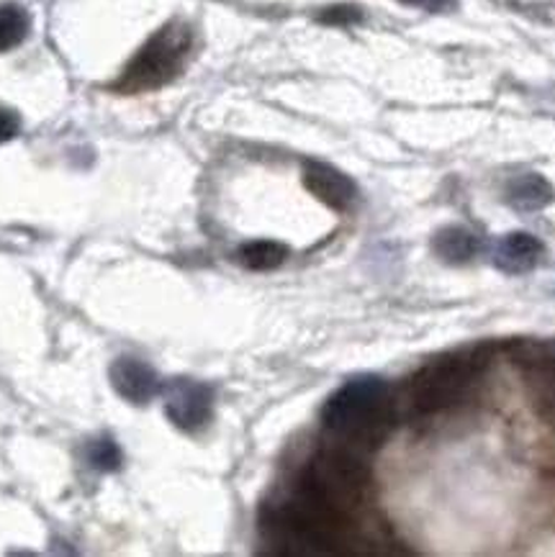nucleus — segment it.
<instances>
[{
	"instance_id": "obj_13",
	"label": "nucleus",
	"mask_w": 555,
	"mask_h": 557,
	"mask_svg": "<svg viewBox=\"0 0 555 557\" xmlns=\"http://www.w3.org/2000/svg\"><path fill=\"white\" fill-rule=\"evenodd\" d=\"M85 457H88V462L92 468L106 470V473H111V470H119V466H121V449L111 437L92 440L88 449H85Z\"/></svg>"
},
{
	"instance_id": "obj_15",
	"label": "nucleus",
	"mask_w": 555,
	"mask_h": 557,
	"mask_svg": "<svg viewBox=\"0 0 555 557\" xmlns=\"http://www.w3.org/2000/svg\"><path fill=\"white\" fill-rule=\"evenodd\" d=\"M18 132H21L18 113L11 111V109H0V145L16 139Z\"/></svg>"
},
{
	"instance_id": "obj_5",
	"label": "nucleus",
	"mask_w": 555,
	"mask_h": 557,
	"mask_svg": "<svg viewBox=\"0 0 555 557\" xmlns=\"http://www.w3.org/2000/svg\"><path fill=\"white\" fill-rule=\"evenodd\" d=\"M165 413L177 430L198 432L211 421L213 391L190 377H175L165 385Z\"/></svg>"
},
{
	"instance_id": "obj_14",
	"label": "nucleus",
	"mask_w": 555,
	"mask_h": 557,
	"mask_svg": "<svg viewBox=\"0 0 555 557\" xmlns=\"http://www.w3.org/2000/svg\"><path fill=\"white\" fill-rule=\"evenodd\" d=\"M360 16L362 13L355 9V5H332V9H326L322 13V21L332 26H347V24H355V21H360Z\"/></svg>"
},
{
	"instance_id": "obj_9",
	"label": "nucleus",
	"mask_w": 555,
	"mask_h": 557,
	"mask_svg": "<svg viewBox=\"0 0 555 557\" xmlns=\"http://www.w3.org/2000/svg\"><path fill=\"white\" fill-rule=\"evenodd\" d=\"M432 247L447 265H466L483 252V239L468 226H445L435 234Z\"/></svg>"
},
{
	"instance_id": "obj_1",
	"label": "nucleus",
	"mask_w": 555,
	"mask_h": 557,
	"mask_svg": "<svg viewBox=\"0 0 555 557\" xmlns=\"http://www.w3.org/2000/svg\"><path fill=\"white\" fill-rule=\"evenodd\" d=\"M322 421L334 437L353 445L373 447L388 434L391 396L386 381L375 375H360L347 381L326 398Z\"/></svg>"
},
{
	"instance_id": "obj_7",
	"label": "nucleus",
	"mask_w": 555,
	"mask_h": 557,
	"mask_svg": "<svg viewBox=\"0 0 555 557\" xmlns=\"http://www.w3.org/2000/svg\"><path fill=\"white\" fill-rule=\"evenodd\" d=\"M113 391L130 404H147L158 396L160 377L145 360L137 357H121L111 366Z\"/></svg>"
},
{
	"instance_id": "obj_6",
	"label": "nucleus",
	"mask_w": 555,
	"mask_h": 557,
	"mask_svg": "<svg viewBox=\"0 0 555 557\" xmlns=\"http://www.w3.org/2000/svg\"><path fill=\"white\" fill-rule=\"evenodd\" d=\"M304 185L311 196L334 211L353 209V203L358 201V185L343 170L326 165V162H306Z\"/></svg>"
},
{
	"instance_id": "obj_3",
	"label": "nucleus",
	"mask_w": 555,
	"mask_h": 557,
	"mask_svg": "<svg viewBox=\"0 0 555 557\" xmlns=\"http://www.w3.org/2000/svg\"><path fill=\"white\" fill-rule=\"evenodd\" d=\"M370 473L366 462L345 447L324 449L311 457L296 488L330 506V509L350 517L366 502Z\"/></svg>"
},
{
	"instance_id": "obj_8",
	"label": "nucleus",
	"mask_w": 555,
	"mask_h": 557,
	"mask_svg": "<svg viewBox=\"0 0 555 557\" xmlns=\"http://www.w3.org/2000/svg\"><path fill=\"white\" fill-rule=\"evenodd\" d=\"M545 247L535 234L528 232H511L496 245L494 252V265L507 275H522L530 273L538 265L540 257H543Z\"/></svg>"
},
{
	"instance_id": "obj_10",
	"label": "nucleus",
	"mask_w": 555,
	"mask_h": 557,
	"mask_svg": "<svg viewBox=\"0 0 555 557\" xmlns=\"http://www.w3.org/2000/svg\"><path fill=\"white\" fill-rule=\"evenodd\" d=\"M553 198H555L553 185L538 173L519 175L507 185V203L515 211H522V213L540 211L545 209L547 203H553Z\"/></svg>"
},
{
	"instance_id": "obj_4",
	"label": "nucleus",
	"mask_w": 555,
	"mask_h": 557,
	"mask_svg": "<svg viewBox=\"0 0 555 557\" xmlns=\"http://www.w3.org/2000/svg\"><path fill=\"white\" fill-rule=\"evenodd\" d=\"M190 28L183 21H170L147 39V45L134 54V60L126 67L116 83L121 92H145L162 88L181 73L185 54L190 49Z\"/></svg>"
},
{
	"instance_id": "obj_2",
	"label": "nucleus",
	"mask_w": 555,
	"mask_h": 557,
	"mask_svg": "<svg viewBox=\"0 0 555 557\" xmlns=\"http://www.w3.org/2000/svg\"><path fill=\"white\" fill-rule=\"evenodd\" d=\"M486 366L489 357L479 349L437 357L411 377L409 401L419 413L451 411L471 396Z\"/></svg>"
},
{
	"instance_id": "obj_12",
	"label": "nucleus",
	"mask_w": 555,
	"mask_h": 557,
	"mask_svg": "<svg viewBox=\"0 0 555 557\" xmlns=\"http://www.w3.org/2000/svg\"><path fill=\"white\" fill-rule=\"evenodd\" d=\"M32 18L16 3L0 5V52H11L28 37Z\"/></svg>"
},
{
	"instance_id": "obj_16",
	"label": "nucleus",
	"mask_w": 555,
	"mask_h": 557,
	"mask_svg": "<svg viewBox=\"0 0 555 557\" xmlns=\"http://www.w3.org/2000/svg\"><path fill=\"white\" fill-rule=\"evenodd\" d=\"M402 3L415 5V9L432 11V13H443V11H451L453 9L455 0H402Z\"/></svg>"
},
{
	"instance_id": "obj_11",
	"label": "nucleus",
	"mask_w": 555,
	"mask_h": 557,
	"mask_svg": "<svg viewBox=\"0 0 555 557\" xmlns=\"http://www.w3.org/2000/svg\"><path fill=\"white\" fill-rule=\"evenodd\" d=\"M286 257H288V247L273 239L250 242V245L239 249L242 265L250 270H275L286 262Z\"/></svg>"
}]
</instances>
